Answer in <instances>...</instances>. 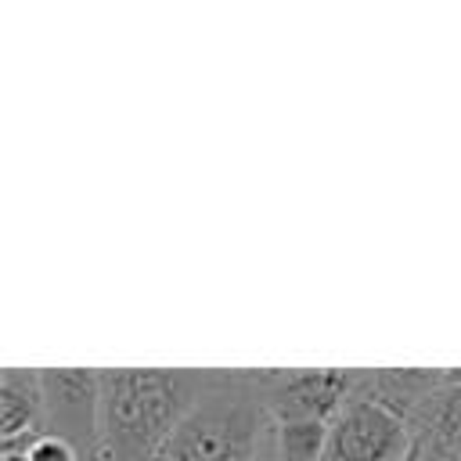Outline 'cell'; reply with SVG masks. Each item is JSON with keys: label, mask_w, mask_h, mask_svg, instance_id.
<instances>
[{"label": "cell", "mask_w": 461, "mask_h": 461, "mask_svg": "<svg viewBox=\"0 0 461 461\" xmlns=\"http://www.w3.org/2000/svg\"><path fill=\"white\" fill-rule=\"evenodd\" d=\"M216 371L104 367L97 461H158L162 447L205 396Z\"/></svg>", "instance_id": "1"}, {"label": "cell", "mask_w": 461, "mask_h": 461, "mask_svg": "<svg viewBox=\"0 0 461 461\" xmlns=\"http://www.w3.org/2000/svg\"><path fill=\"white\" fill-rule=\"evenodd\" d=\"M270 414L256 371H216L205 396L187 411L158 461H259Z\"/></svg>", "instance_id": "2"}, {"label": "cell", "mask_w": 461, "mask_h": 461, "mask_svg": "<svg viewBox=\"0 0 461 461\" xmlns=\"http://www.w3.org/2000/svg\"><path fill=\"white\" fill-rule=\"evenodd\" d=\"M43 432L65 439L79 461H97L101 443V371L43 367Z\"/></svg>", "instance_id": "3"}, {"label": "cell", "mask_w": 461, "mask_h": 461, "mask_svg": "<svg viewBox=\"0 0 461 461\" xmlns=\"http://www.w3.org/2000/svg\"><path fill=\"white\" fill-rule=\"evenodd\" d=\"M414 443L418 436L400 414L353 393L328 425L324 461H403Z\"/></svg>", "instance_id": "4"}, {"label": "cell", "mask_w": 461, "mask_h": 461, "mask_svg": "<svg viewBox=\"0 0 461 461\" xmlns=\"http://www.w3.org/2000/svg\"><path fill=\"white\" fill-rule=\"evenodd\" d=\"M259 396L270 421H331L353 396V371L346 367H288L256 371Z\"/></svg>", "instance_id": "5"}, {"label": "cell", "mask_w": 461, "mask_h": 461, "mask_svg": "<svg viewBox=\"0 0 461 461\" xmlns=\"http://www.w3.org/2000/svg\"><path fill=\"white\" fill-rule=\"evenodd\" d=\"M43 436V375L32 367L0 371V454H22Z\"/></svg>", "instance_id": "6"}, {"label": "cell", "mask_w": 461, "mask_h": 461, "mask_svg": "<svg viewBox=\"0 0 461 461\" xmlns=\"http://www.w3.org/2000/svg\"><path fill=\"white\" fill-rule=\"evenodd\" d=\"M411 429L425 450L461 447V385H443L414 411Z\"/></svg>", "instance_id": "7"}, {"label": "cell", "mask_w": 461, "mask_h": 461, "mask_svg": "<svg viewBox=\"0 0 461 461\" xmlns=\"http://www.w3.org/2000/svg\"><path fill=\"white\" fill-rule=\"evenodd\" d=\"M328 425H331V421H313V418L270 421L267 447H270L274 461H324V450H328Z\"/></svg>", "instance_id": "8"}, {"label": "cell", "mask_w": 461, "mask_h": 461, "mask_svg": "<svg viewBox=\"0 0 461 461\" xmlns=\"http://www.w3.org/2000/svg\"><path fill=\"white\" fill-rule=\"evenodd\" d=\"M25 457H29V461H79V454H76L65 439L47 436V432H43L40 439H32V443H29Z\"/></svg>", "instance_id": "9"}, {"label": "cell", "mask_w": 461, "mask_h": 461, "mask_svg": "<svg viewBox=\"0 0 461 461\" xmlns=\"http://www.w3.org/2000/svg\"><path fill=\"white\" fill-rule=\"evenodd\" d=\"M425 450V447H421ZM429 461H461V447H447V450H425Z\"/></svg>", "instance_id": "10"}, {"label": "cell", "mask_w": 461, "mask_h": 461, "mask_svg": "<svg viewBox=\"0 0 461 461\" xmlns=\"http://www.w3.org/2000/svg\"><path fill=\"white\" fill-rule=\"evenodd\" d=\"M403 461H429V457H425V450H421V443H414V447H411V454H407Z\"/></svg>", "instance_id": "11"}, {"label": "cell", "mask_w": 461, "mask_h": 461, "mask_svg": "<svg viewBox=\"0 0 461 461\" xmlns=\"http://www.w3.org/2000/svg\"><path fill=\"white\" fill-rule=\"evenodd\" d=\"M4 461H29V457H25V450H22V454H4Z\"/></svg>", "instance_id": "12"}, {"label": "cell", "mask_w": 461, "mask_h": 461, "mask_svg": "<svg viewBox=\"0 0 461 461\" xmlns=\"http://www.w3.org/2000/svg\"><path fill=\"white\" fill-rule=\"evenodd\" d=\"M259 461H274V454H270V447H263V457Z\"/></svg>", "instance_id": "13"}]
</instances>
